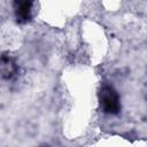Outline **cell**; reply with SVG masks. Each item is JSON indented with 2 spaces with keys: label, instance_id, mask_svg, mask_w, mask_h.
<instances>
[{
  "label": "cell",
  "instance_id": "2",
  "mask_svg": "<svg viewBox=\"0 0 147 147\" xmlns=\"http://www.w3.org/2000/svg\"><path fill=\"white\" fill-rule=\"evenodd\" d=\"M33 0H15L14 1V11L18 22L25 23L31 18Z\"/></svg>",
  "mask_w": 147,
  "mask_h": 147
},
{
  "label": "cell",
  "instance_id": "1",
  "mask_svg": "<svg viewBox=\"0 0 147 147\" xmlns=\"http://www.w3.org/2000/svg\"><path fill=\"white\" fill-rule=\"evenodd\" d=\"M99 100L102 110L115 115L121 110V99L117 91L110 85H103L99 92Z\"/></svg>",
  "mask_w": 147,
  "mask_h": 147
}]
</instances>
